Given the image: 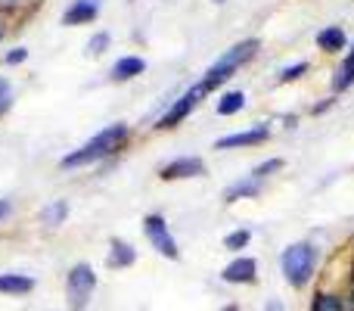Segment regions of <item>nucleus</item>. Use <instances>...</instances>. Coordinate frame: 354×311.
I'll use <instances>...</instances> for the list:
<instances>
[{"label":"nucleus","instance_id":"obj_2","mask_svg":"<svg viewBox=\"0 0 354 311\" xmlns=\"http://www.w3.org/2000/svg\"><path fill=\"white\" fill-rule=\"evenodd\" d=\"M258 47H261V41L258 37H249V41H239V44H233L230 50H227L224 56H221L214 66H208V72L202 75V81H199V87L205 94H212V91H218L224 81H230L233 75H236V69H243L245 62H252L255 60V53H258Z\"/></svg>","mask_w":354,"mask_h":311},{"label":"nucleus","instance_id":"obj_16","mask_svg":"<svg viewBox=\"0 0 354 311\" xmlns=\"http://www.w3.org/2000/svg\"><path fill=\"white\" fill-rule=\"evenodd\" d=\"M66 218H68V199H53L50 206H44V212H41L44 227H59V224H66Z\"/></svg>","mask_w":354,"mask_h":311},{"label":"nucleus","instance_id":"obj_22","mask_svg":"<svg viewBox=\"0 0 354 311\" xmlns=\"http://www.w3.org/2000/svg\"><path fill=\"white\" fill-rule=\"evenodd\" d=\"M308 69H311L308 62H295V66H286L280 75H277V81H280V85H289V81H299L301 75L308 72Z\"/></svg>","mask_w":354,"mask_h":311},{"label":"nucleus","instance_id":"obj_13","mask_svg":"<svg viewBox=\"0 0 354 311\" xmlns=\"http://www.w3.org/2000/svg\"><path fill=\"white\" fill-rule=\"evenodd\" d=\"M317 47L324 53H342L348 47V35H345L342 25H326L324 31H317Z\"/></svg>","mask_w":354,"mask_h":311},{"label":"nucleus","instance_id":"obj_24","mask_svg":"<svg viewBox=\"0 0 354 311\" xmlns=\"http://www.w3.org/2000/svg\"><path fill=\"white\" fill-rule=\"evenodd\" d=\"M25 60H28V50H25V47H16V50H10V53L3 56L6 66H22Z\"/></svg>","mask_w":354,"mask_h":311},{"label":"nucleus","instance_id":"obj_12","mask_svg":"<svg viewBox=\"0 0 354 311\" xmlns=\"http://www.w3.org/2000/svg\"><path fill=\"white\" fill-rule=\"evenodd\" d=\"M35 277L31 274H0V296H28L35 293Z\"/></svg>","mask_w":354,"mask_h":311},{"label":"nucleus","instance_id":"obj_25","mask_svg":"<svg viewBox=\"0 0 354 311\" xmlns=\"http://www.w3.org/2000/svg\"><path fill=\"white\" fill-rule=\"evenodd\" d=\"M10 78H0V116H3V112L6 109H10V103H12V100H10Z\"/></svg>","mask_w":354,"mask_h":311},{"label":"nucleus","instance_id":"obj_15","mask_svg":"<svg viewBox=\"0 0 354 311\" xmlns=\"http://www.w3.org/2000/svg\"><path fill=\"white\" fill-rule=\"evenodd\" d=\"M261 193V181L255 177H245V181H236L224 190V202H236V199H252V196Z\"/></svg>","mask_w":354,"mask_h":311},{"label":"nucleus","instance_id":"obj_3","mask_svg":"<svg viewBox=\"0 0 354 311\" xmlns=\"http://www.w3.org/2000/svg\"><path fill=\"white\" fill-rule=\"evenodd\" d=\"M317 262H320L317 246H311V243H292V246H286V249H283L280 271H283V277H286V283L292 290H305L308 283L314 281Z\"/></svg>","mask_w":354,"mask_h":311},{"label":"nucleus","instance_id":"obj_5","mask_svg":"<svg viewBox=\"0 0 354 311\" xmlns=\"http://www.w3.org/2000/svg\"><path fill=\"white\" fill-rule=\"evenodd\" d=\"M143 233H147V240L153 243V249L159 252V256L171 258V262L180 258V249H177V240L171 237V231H168L165 215H147V218H143Z\"/></svg>","mask_w":354,"mask_h":311},{"label":"nucleus","instance_id":"obj_23","mask_svg":"<svg viewBox=\"0 0 354 311\" xmlns=\"http://www.w3.org/2000/svg\"><path fill=\"white\" fill-rule=\"evenodd\" d=\"M283 165H286V162H283V159H268V162H261V165H258V168L252 171L249 177H255V181H264V177H268V175H274V171H280Z\"/></svg>","mask_w":354,"mask_h":311},{"label":"nucleus","instance_id":"obj_11","mask_svg":"<svg viewBox=\"0 0 354 311\" xmlns=\"http://www.w3.org/2000/svg\"><path fill=\"white\" fill-rule=\"evenodd\" d=\"M137 262V249L122 237H112L109 240V256H106V265L112 271H122V268H131Z\"/></svg>","mask_w":354,"mask_h":311},{"label":"nucleus","instance_id":"obj_30","mask_svg":"<svg viewBox=\"0 0 354 311\" xmlns=\"http://www.w3.org/2000/svg\"><path fill=\"white\" fill-rule=\"evenodd\" d=\"M12 6H19V0H0V10H3V12H10Z\"/></svg>","mask_w":354,"mask_h":311},{"label":"nucleus","instance_id":"obj_4","mask_svg":"<svg viewBox=\"0 0 354 311\" xmlns=\"http://www.w3.org/2000/svg\"><path fill=\"white\" fill-rule=\"evenodd\" d=\"M93 293H97V271H93V265H87V262L72 265L66 274V305H68V311H84L91 305Z\"/></svg>","mask_w":354,"mask_h":311},{"label":"nucleus","instance_id":"obj_32","mask_svg":"<svg viewBox=\"0 0 354 311\" xmlns=\"http://www.w3.org/2000/svg\"><path fill=\"white\" fill-rule=\"evenodd\" d=\"M221 311H239V305H236V302H230V305H224Z\"/></svg>","mask_w":354,"mask_h":311},{"label":"nucleus","instance_id":"obj_14","mask_svg":"<svg viewBox=\"0 0 354 311\" xmlns=\"http://www.w3.org/2000/svg\"><path fill=\"white\" fill-rule=\"evenodd\" d=\"M143 72H147V60H143V56H122V60L112 66V81L122 85V81H131Z\"/></svg>","mask_w":354,"mask_h":311},{"label":"nucleus","instance_id":"obj_6","mask_svg":"<svg viewBox=\"0 0 354 311\" xmlns=\"http://www.w3.org/2000/svg\"><path fill=\"white\" fill-rule=\"evenodd\" d=\"M202 97H205V91H202L199 85H193L187 94H183V97H177L174 103L168 106V112L159 118V122H156V131H171V128H177V125H183L189 118V112L202 103Z\"/></svg>","mask_w":354,"mask_h":311},{"label":"nucleus","instance_id":"obj_29","mask_svg":"<svg viewBox=\"0 0 354 311\" xmlns=\"http://www.w3.org/2000/svg\"><path fill=\"white\" fill-rule=\"evenodd\" d=\"M333 103H336V100H324V103H320V106H314L311 112H314V116H320V112H326V109H330Z\"/></svg>","mask_w":354,"mask_h":311},{"label":"nucleus","instance_id":"obj_8","mask_svg":"<svg viewBox=\"0 0 354 311\" xmlns=\"http://www.w3.org/2000/svg\"><path fill=\"white\" fill-rule=\"evenodd\" d=\"M221 281L224 283H245V287H249V283L258 281V262L249 258V256L233 258V262L221 271Z\"/></svg>","mask_w":354,"mask_h":311},{"label":"nucleus","instance_id":"obj_21","mask_svg":"<svg viewBox=\"0 0 354 311\" xmlns=\"http://www.w3.org/2000/svg\"><path fill=\"white\" fill-rule=\"evenodd\" d=\"M109 44H112L109 31H97V35L87 41V53H91V56H103L106 50H109Z\"/></svg>","mask_w":354,"mask_h":311},{"label":"nucleus","instance_id":"obj_10","mask_svg":"<svg viewBox=\"0 0 354 311\" xmlns=\"http://www.w3.org/2000/svg\"><path fill=\"white\" fill-rule=\"evenodd\" d=\"M100 16V0H75L66 12H62V25L75 28V25H91Z\"/></svg>","mask_w":354,"mask_h":311},{"label":"nucleus","instance_id":"obj_27","mask_svg":"<svg viewBox=\"0 0 354 311\" xmlns=\"http://www.w3.org/2000/svg\"><path fill=\"white\" fill-rule=\"evenodd\" d=\"M10 212H12V202L10 199H0V221H3Z\"/></svg>","mask_w":354,"mask_h":311},{"label":"nucleus","instance_id":"obj_19","mask_svg":"<svg viewBox=\"0 0 354 311\" xmlns=\"http://www.w3.org/2000/svg\"><path fill=\"white\" fill-rule=\"evenodd\" d=\"M351 85H354V62L342 60V69H339V72H336V78H333V91H336V94H342V91H348Z\"/></svg>","mask_w":354,"mask_h":311},{"label":"nucleus","instance_id":"obj_1","mask_svg":"<svg viewBox=\"0 0 354 311\" xmlns=\"http://www.w3.org/2000/svg\"><path fill=\"white\" fill-rule=\"evenodd\" d=\"M128 137H131V128L124 122L109 125V128H103L100 134H93L84 147H78V150H72L68 156H62L59 168H66V171L68 168H81V165H91V162H100V159L115 156L118 150L128 143Z\"/></svg>","mask_w":354,"mask_h":311},{"label":"nucleus","instance_id":"obj_20","mask_svg":"<svg viewBox=\"0 0 354 311\" xmlns=\"http://www.w3.org/2000/svg\"><path fill=\"white\" fill-rule=\"evenodd\" d=\"M249 240H252V231H249V227H239V231H233V233H227V237H224V249L239 252V249H245V246H249Z\"/></svg>","mask_w":354,"mask_h":311},{"label":"nucleus","instance_id":"obj_33","mask_svg":"<svg viewBox=\"0 0 354 311\" xmlns=\"http://www.w3.org/2000/svg\"><path fill=\"white\" fill-rule=\"evenodd\" d=\"M345 60H348V62H354V47L348 50V56H345Z\"/></svg>","mask_w":354,"mask_h":311},{"label":"nucleus","instance_id":"obj_7","mask_svg":"<svg viewBox=\"0 0 354 311\" xmlns=\"http://www.w3.org/2000/svg\"><path fill=\"white\" fill-rule=\"evenodd\" d=\"M199 175H205V162L199 156H180L159 168L162 181H183V177H199Z\"/></svg>","mask_w":354,"mask_h":311},{"label":"nucleus","instance_id":"obj_18","mask_svg":"<svg viewBox=\"0 0 354 311\" xmlns=\"http://www.w3.org/2000/svg\"><path fill=\"white\" fill-rule=\"evenodd\" d=\"M245 106V94L243 91H227L224 97L218 100V116H236Z\"/></svg>","mask_w":354,"mask_h":311},{"label":"nucleus","instance_id":"obj_31","mask_svg":"<svg viewBox=\"0 0 354 311\" xmlns=\"http://www.w3.org/2000/svg\"><path fill=\"white\" fill-rule=\"evenodd\" d=\"M348 283L354 287V258H351V268H348Z\"/></svg>","mask_w":354,"mask_h":311},{"label":"nucleus","instance_id":"obj_17","mask_svg":"<svg viewBox=\"0 0 354 311\" xmlns=\"http://www.w3.org/2000/svg\"><path fill=\"white\" fill-rule=\"evenodd\" d=\"M308 311H345V302L339 293H330V290H317L311 299V308Z\"/></svg>","mask_w":354,"mask_h":311},{"label":"nucleus","instance_id":"obj_28","mask_svg":"<svg viewBox=\"0 0 354 311\" xmlns=\"http://www.w3.org/2000/svg\"><path fill=\"white\" fill-rule=\"evenodd\" d=\"M264 311H286V308H283V302H280V299H268Z\"/></svg>","mask_w":354,"mask_h":311},{"label":"nucleus","instance_id":"obj_34","mask_svg":"<svg viewBox=\"0 0 354 311\" xmlns=\"http://www.w3.org/2000/svg\"><path fill=\"white\" fill-rule=\"evenodd\" d=\"M214 3H224V0H214Z\"/></svg>","mask_w":354,"mask_h":311},{"label":"nucleus","instance_id":"obj_26","mask_svg":"<svg viewBox=\"0 0 354 311\" xmlns=\"http://www.w3.org/2000/svg\"><path fill=\"white\" fill-rule=\"evenodd\" d=\"M6 22H10V12H3V10H0V41H3L6 28H10V25H6Z\"/></svg>","mask_w":354,"mask_h":311},{"label":"nucleus","instance_id":"obj_9","mask_svg":"<svg viewBox=\"0 0 354 311\" xmlns=\"http://www.w3.org/2000/svg\"><path fill=\"white\" fill-rule=\"evenodd\" d=\"M270 137L268 125H255V128L249 131H239V134H227L221 137L218 143H214V150H236V147H258V143H264Z\"/></svg>","mask_w":354,"mask_h":311}]
</instances>
